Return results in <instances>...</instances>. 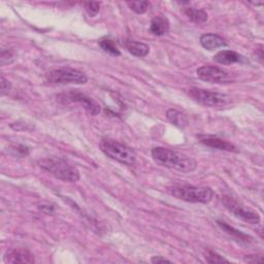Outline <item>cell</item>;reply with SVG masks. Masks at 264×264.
<instances>
[{"label":"cell","instance_id":"obj_23","mask_svg":"<svg viewBox=\"0 0 264 264\" xmlns=\"http://www.w3.org/2000/svg\"><path fill=\"white\" fill-rule=\"evenodd\" d=\"M12 151H13V154L15 156H18V157H25L29 154V149L25 146H22V145H17V146H14L13 148H11Z\"/></svg>","mask_w":264,"mask_h":264},{"label":"cell","instance_id":"obj_6","mask_svg":"<svg viewBox=\"0 0 264 264\" xmlns=\"http://www.w3.org/2000/svg\"><path fill=\"white\" fill-rule=\"evenodd\" d=\"M189 95L196 102L209 107H223L227 105L230 101V98L226 94L198 88L190 89Z\"/></svg>","mask_w":264,"mask_h":264},{"label":"cell","instance_id":"obj_15","mask_svg":"<svg viewBox=\"0 0 264 264\" xmlns=\"http://www.w3.org/2000/svg\"><path fill=\"white\" fill-rule=\"evenodd\" d=\"M124 46L128 50L130 54H132L136 57H145L149 54L150 48L144 42H139V41H134V40H125Z\"/></svg>","mask_w":264,"mask_h":264},{"label":"cell","instance_id":"obj_2","mask_svg":"<svg viewBox=\"0 0 264 264\" xmlns=\"http://www.w3.org/2000/svg\"><path fill=\"white\" fill-rule=\"evenodd\" d=\"M167 191L178 200L193 204H209L214 196L213 190L209 187L175 185L169 187Z\"/></svg>","mask_w":264,"mask_h":264},{"label":"cell","instance_id":"obj_3","mask_svg":"<svg viewBox=\"0 0 264 264\" xmlns=\"http://www.w3.org/2000/svg\"><path fill=\"white\" fill-rule=\"evenodd\" d=\"M38 165L58 180L64 182H77L80 180L79 169L63 159L56 157L43 158L38 161Z\"/></svg>","mask_w":264,"mask_h":264},{"label":"cell","instance_id":"obj_9","mask_svg":"<svg viewBox=\"0 0 264 264\" xmlns=\"http://www.w3.org/2000/svg\"><path fill=\"white\" fill-rule=\"evenodd\" d=\"M59 100L61 102H78L83 105V107L92 116H96L100 113V105L94 101L92 98L79 91H70L59 95Z\"/></svg>","mask_w":264,"mask_h":264},{"label":"cell","instance_id":"obj_8","mask_svg":"<svg viewBox=\"0 0 264 264\" xmlns=\"http://www.w3.org/2000/svg\"><path fill=\"white\" fill-rule=\"evenodd\" d=\"M201 80L212 84H228L231 82L229 73L225 70L213 65H204L196 72Z\"/></svg>","mask_w":264,"mask_h":264},{"label":"cell","instance_id":"obj_17","mask_svg":"<svg viewBox=\"0 0 264 264\" xmlns=\"http://www.w3.org/2000/svg\"><path fill=\"white\" fill-rule=\"evenodd\" d=\"M166 118L171 124L181 129H184L188 125V120L186 116L177 109H168L166 113Z\"/></svg>","mask_w":264,"mask_h":264},{"label":"cell","instance_id":"obj_16","mask_svg":"<svg viewBox=\"0 0 264 264\" xmlns=\"http://www.w3.org/2000/svg\"><path fill=\"white\" fill-rule=\"evenodd\" d=\"M150 30L154 35L162 36L169 30V22L165 17L157 16L152 20Z\"/></svg>","mask_w":264,"mask_h":264},{"label":"cell","instance_id":"obj_21","mask_svg":"<svg viewBox=\"0 0 264 264\" xmlns=\"http://www.w3.org/2000/svg\"><path fill=\"white\" fill-rule=\"evenodd\" d=\"M0 60H2V65L3 66H5L7 64H11L15 60V55L11 50L4 49L2 51V57H0Z\"/></svg>","mask_w":264,"mask_h":264},{"label":"cell","instance_id":"obj_22","mask_svg":"<svg viewBox=\"0 0 264 264\" xmlns=\"http://www.w3.org/2000/svg\"><path fill=\"white\" fill-rule=\"evenodd\" d=\"M85 9L88 15L93 18L95 17L99 11H100V3H86L85 4Z\"/></svg>","mask_w":264,"mask_h":264},{"label":"cell","instance_id":"obj_13","mask_svg":"<svg viewBox=\"0 0 264 264\" xmlns=\"http://www.w3.org/2000/svg\"><path fill=\"white\" fill-rule=\"evenodd\" d=\"M214 61L220 64H233V63H243L247 62L246 58L234 51H221L214 56Z\"/></svg>","mask_w":264,"mask_h":264},{"label":"cell","instance_id":"obj_12","mask_svg":"<svg viewBox=\"0 0 264 264\" xmlns=\"http://www.w3.org/2000/svg\"><path fill=\"white\" fill-rule=\"evenodd\" d=\"M8 263H34L33 255L26 249H13L10 250L5 257Z\"/></svg>","mask_w":264,"mask_h":264},{"label":"cell","instance_id":"obj_18","mask_svg":"<svg viewBox=\"0 0 264 264\" xmlns=\"http://www.w3.org/2000/svg\"><path fill=\"white\" fill-rule=\"evenodd\" d=\"M186 16L189 18L190 21L194 23H205L208 21V14L203 10H196L192 8H188L185 10Z\"/></svg>","mask_w":264,"mask_h":264},{"label":"cell","instance_id":"obj_4","mask_svg":"<svg viewBox=\"0 0 264 264\" xmlns=\"http://www.w3.org/2000/svg\"><path fill=\"white\" fill-rule=\"evenodd\" d=\"M102 152L113 160L131 166L137 161V155L127 146L114 140H103L100 144Z\"/></svg>","mask_w":264,"mask_h":264},{"label":"cell","instance_id":"obj_10","mask_svg":"<svg viewBox=\"0 0 264 264\" xmlns=\"http://www.w3.org/2000/svg\"><path fill=\"white\" fill-rule=\"evenodd\" d=\"M198 140H200V142L203 145L213 148V149H217V150H221V151H228V152H236V148L232 144H230L226 141H223L219 138H216V137L200 136L198 137Z\"/></svg>","mask_w":264,"mask_h":264},{"label":"cell","instance_id":"obj_27","mask_svg":"<svg viewBox=\"0 0 264 264\" xmlns=\"http://www.w3.org/2000/svg\"><path fill=\"white\" fill-rule=\"evenodd\" d=\"M151 262H153V263H165V262L170 263L171 261H170V260H167V259H165V258L159 257V256H154V257L151 259Z\"/></svg>","mask_w":264,"mask_h":264},{"label":"cell","instance_id":"obj_19","mask_svg":"<svg viewBox=\"0 0 264 264\" xmlns=\"http://www.w3.org/2000/svg\"><path fill=\"white\" fill-rule=\"evenodd\" d=\"M98 43H99L100 48H101L104 52H106V53H108V54H111V55H113V56H120V55H121L120 51L118 50L117 46L115 45V42H114L112 39L102 38V39L99 40Z\"/></svg>","mask_w":264,"mask_h":264},{"label":"cell","instance_id":"obj_5","mask_svg":"<svg viewBox=\"0 0 264 264\" xmlns=\"http://www.w3.org/2000/svg\"><path fill=\"white\" fill-rule=\"evenodd\" d=\"M47 81L53 85H84L88 82L86 75L72 68H61L50 72L47 76Z\"/></svg>","mask_w":264,"mask_h":264},{"label":"cell","instance_id":"obj_26","mask_svg":"<svg viewBox=\"0 0 264 264\" xmlns=\"http://www.w3.org/2000/svg\"><path fill=\"white\" fill-rule=\"evenodd\" d=\"M245 261L249 262V263H259V262H262V256L249 255L245 258Z\"/></svg>","mask_w":264,"mask_h":264},{"label":"cell","instance_id":"obj_14","mask_svg":"<svg viewBox=\"0 0 264 264\" xmlns=\"http://www.w3.org/2000/svg\"><path fill=\"white\" fill-rule=\"evenodd\" d=\"M201 45L205 49H207L209 51H214L216 49L225 47L226 42H225V40L221 36H219L217 34L209 33V34L202 35V37H201Z\"/></svg>","mask_w":264,"mask_h":264},{"label":"cell","instance_id":"obj_1","mask_svg":"<svg viewBox=\"0 0 264 264\" xmlns=\"http://www.w3.org/2000/svg\"><path fill=\"white\" fill-rule=\"evenodd\" d=\"M152 157L157 164L182 172H192L197 167V163L192 157L163 147L154 148L152 150Z\"/></svg>","mask_w":264,"mask_h":264},{"label":"cell","instance_id":"obj_24","mask_svg":"<svg viewBox=\"0 0 264 264\" xmlns=\"http://www.w3.org/2000/svg\"><path fill=\"white\" fill-rule=\"evenodd\" d=\"M206 259L209 263H223V262H229L227 259L224 257L214 253V252H209V255L206 256Z\"/></svg>","mask_w":264,"mask_h":264},{"label":"cell","instance_id":"obj_25","mask_svg":"<svg viewBox=\"0 0 264 264\" xmlns=\"http://www.w3.org/2000/svg\"><path fill=\"white\" fill-rule=\"evenodd\" d=\"M11 88H12L11 83L5 77H2V79H0V91H2V94L3 95L8 94Z\"/></svg>","mask_w":264,"mask_h":264},{"label":"cell","instance_id":"obj_20","mask_svg":"<svg viewBox=\"0 0 264 264\" xmlns=\"http://www.w3.org/2000/svg\"><path fill=\"white\" fill-rule=\"evenodd\" d=\"M127 6L137 14H145L149 8L148 2H129Z\"/></svg>","mask_w":264,"mask_h":264},{"label":"cell","instance_id":"obj_11","mask_svg":"<svg viewBox=\"0 0 264 264\" xmlns=\"http://www.w3.org/2000/svg\"><path fill=\"white\" fill-rule=\"evenodd\" d=\"M218 226L226 233L228 234L233 240H235L238 245L240 246H250L253 243V238L251 236H249L248 234H245L243 232H240L239 230L231 227L230 225H228L225 222H221L218 221L217 222Z\"/></svg>","mask_w":264,"mask_h":264},{"label":"cell","instance_id":"obj_7","mask_svg":"<svg viewBox=\"0 0 264 264\" xmlns=\"http://www.w3.org/2000/svg\"><path fill=\"white\" fill-rule=\"evenodd\" d=\"M222 204L234 217L246 223L258 224L260 222V217L257 213L251 211L250 209H247L245 206L240 205L229 196L222 197Z\"/></svg>","mask_w":264,"mask_h":264}]
</instances>
